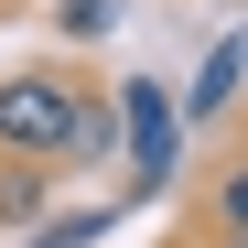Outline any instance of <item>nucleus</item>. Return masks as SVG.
I'll return each instance as SVG.
<instances>
[{"mask_svg":"<svg viewBox=\"0 0 248 248\" xmlns=\"http://www.w3.org/2000/svg\"><path fill=\"white\" fill-rule=\"evenodd\" d=\"M76 119H87V87H65V76H11L0 87V140L32 151V162H65Z\"/></svg>","mask_w":248,"mask_h":248,"instance_id":"1","label":"nucleus"},{"mask_svg":"<svg viewBox=\"0 0 248 248\" xmlns=\"http://www.w3.org/2000/svg\"><path fill=\"white\" fill-rule=\"evenodd\" d=\"M237 76H248V44H216V54H205V76H194V119H205V108H227V97H237Z\"/></svg>","mask_w":248,"mask_h":248,"instance_id":"4","label":"nucleus"},{"mask_svg":"<svg viewBox=\"0 0 248 248\" xmlns=\"http://www.w3.org/2000/svg\"><path fill=\"white\" fill-rule=\"evenodd\" d=\"M205 216H216V237H227V248H248V151L205 184Z\"/></svg>","mask_w":248,"mask_h":248,"instance_id":"3","label":"nucleus"},{"mask_svg":"<svg viewBox=\"0 0 248 248\" xmlns=\"http://www.w3.org/2000/svg\"><path fill=\"white\" fill-rule=\"evenodd\" d=\"M119 119H130V140H140V184H162V173H173V97H162V87H130Z\"/></svg>","mask_w":248,"mask_h":248,"instance_id":"2","label":"nucleus"}]
</instances>
